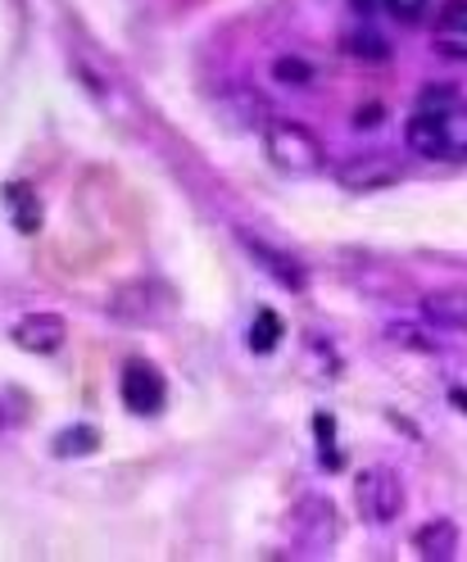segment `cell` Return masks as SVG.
Wrapping results in <instances>:
<instances>
[{
	"mask_svg": "<svg viewBox=\"0 0 467 562\" xmlns=\"http://www.w3.org/2000/svg\"><path fill=\"white\" fill-rule=\"evenodd\" d=\"M354 508L364 521L386 526L404 513V481L394 468H364L354 476Z\"/></svg>",
	"mask_w": 467,
	"mask_h": 562,
	"instance_id": "3",
	"label": "cell"
},
{
	"mask_svg": "<svg viewBox=\"0 0 467 562\" xmlns=\"http://www.w3.org/2000/svg\"><path fill=\"white\" fill-rule=\"evenodd\" d=\"M100 449V431L96 427H64L55 440H51V453L55 459H91V453Z\"/></svg>",
	"mask_w": 467,
	"mask_h": 562,
	"instance_id": "14",
	"label": "cell"
},
{
	"mask_svg": "<svg viewBox=\"0 0 467 562\" xmlns=\"http://www.w3.org/2000/svg\"><path fill=\"white\" fill-rule=\"evenodd\" d=\"M5 204H10V218H14V227H19L23 236H37V232H42V200L32 195V187L10 182V187H5Z\"/></svg>",
	"mask_w": 467,
	"mask_h": 562,
	"instance_id": "13",
	"label": "cell"
},
{
	"mask_svg": "<svg viewBox=\"0 0 467 562\" xmlns=\"http://www.w3.org/2000/svg\"><path fill=\"white\" fill-rule=\"evenodd\" d=\"M10 340L23 349V355H55V349L68 340V323L59 313H23V318L10 327Z\"/></svg>",
	"mask_w": 467,
	"mask_h": 562,
	"instance_id": "6",
	"label": "cell"
},
{
	"mask_svg": "<svg viewBox=\"0 0 467 562\" xmlns=\"http://www.w3.org/2000/svg\"><path fill=\"white\" fill-rule=\"evenodd\" d=\"M381 119H386L381 104H364V110H358V119H354V127H364V132H368V127H377Z\"/></svg>",
	"mask_w": 467,
	"mask_h": 562,
	"instance_id": "21",
	"label": "cell"
},
{
	"mask_svg": "<svg viewBox=\"0 0 467 562\" xmlns=\"http://www.w3.org/2000/svg\"><path fill=\"white\" fill-rule=\"evenodd\" d=\"M273 78L286 82V87H309L313 82V64H304V59H277Z\"/></svg>",
	"mask_w": 467,
	"mask_h": 562,
	"instance_id": "17",
	"label": "cell"
},
{
	"mask_svg": "<svg viewBox=\"0 0 467 562\" xmlns=\"http://www.w3.org/2000/svg\"><path fill=\"white\" fill-rule=\"evenodd\" d=\"M386 10H390V19H400V23H422L426 0H386Z\"/></svg>",
	"mask_w": 467,
	"mask_h": 562,
	"instance_id": "20",
	"label": "cell"
},
{
	"mask_svg": "<svg viewBox=\"0 0 467 562\" xmlns=\"http://www.w3.org/2000/svg\"><path fill=\"white\" fill-rule=\"evenodd\" d=\"M296 536L300 544L309 549H327L336 540V508L327 499H309L300 513H296Z\"/></svg>",
	"mask_w": 467,
	"mask_h": 562,
	"instance_id": "10",
	"label": "cell"
},
{
	"mask_svg": "<svg viewBox=\"0 0 467 562\" xmlns=\"http://www.w3.org/2000/svg\"><path fill=\"white\" fill-rule=\"evenodd\" d=\"M404 178V164L390 159V155H354L336 168V182L341 191H354V195H368V191H386Z\"/></svg>",
	"mask_w": 467,
	"mask_h": 562,
	"instance_id": "4",
	"label": "cell"
},
{
	"mask_svg": "<svg viewBox=\"0 0 467 562\" xmlns=\"http://www.w3.org/2000/svg\"><path fill=\"white\" fill-rule=\"evenodd\" d=\"M458 104H463V95H458L454 82H431V87L418 95V110H422V114H436V119H449Z\"/></svg>",
	"mask_w": 467,
	"mask_h": 562,
	"instance_id": "15",
	"label": "cell"
},
{
	"mask_svg": "<svg viewBox=\"0 0 467 562\" xmlns=\"http://www.w3.org/2000/svg\"><path fill=\"white\" fill-rule=\"evenodd\" d=\"M245 250L259 259V268L268 272V277H277L286 291H304V268L291 259V255H281V250H273V245H264L259 236H245Z\"/></svg>",
	"mask_w": 467,
	"mask_h": 562,
	"instance_id": "12",
	"label": "cell"
},
{
	"mask_svg": "<svg viewBox=\"0 0 467 562\" xmlns=\"http://www.w3.org/2000/svg\"><path fill=\"white\" fill-rule=\"evenodd\" d=\"M110 318L127 323V327H159V323L177 318V291L155 277L127 281V286H119L110 300Z\"/></svg>",
	"mask_w": 467,
	"mask_h": 562,
	"instance_id": "2",
	"label": "cell"
},
{
	"mask_svg": "<svg viewBox=\"0 0 467 562\" xmlns=\"http://www.w3.org/2000/svg\"><path fill=\"white\" fill-rule=\"evenodd\" d=\"M119 391H123V404H127L132 413H141V417H155V413L164 408V400H168L164 376H159L146 359H127V363H123Z\"/></svg>",
	"mask_w": 467,
	"mask_h": 562,
	"instance_id": "5",
	"label": "cell"
},
{
	"mask_svg": "<svg viewBox=\"0 0 467 562\" xmlns=\"http://www.w3.org/2000/svg\"><path fill=\"white\" fill-rule=\"evenodd\" d=\"M445 146L449 150H467V100L445 119Z\"/></svg>",
	"mask_w": 467,
	"mask_h": 562,
	"instance_id": "18",
	"label": "cell"
},
{
	"mask_svg": "<svg viewBox=\"0 0 467 562\" xmlns=\"http://www.w3.org/2000/svg\"><path fill=\"white\" fill-rule=\"evenodd\" d=\"M281 318L273 308H259L255 313V327H249V349H255V355H273V349L281 345Z\"/></svg>",
	"mask_w": 467,
	"mask_h": 562,
	"instance_id": "16",
	"label": "cell"
},
{
	"mask_svg": "<svg viewBox=\"0 0 467 562\" xmlns=\"http://www.w3.org/2000/svg\"><path fill=\"white\" fill-rule=\"evenodd\" d=\"M345 50L349 55H358V59H386L390 50H386V42L381 37H373V32H358V37H349L345 42Z\"/></svg>",
	"mask_w": 467,
	"mask_h": 562,
	"instance_id": "19",
	"label": "cell"
},
{
	"mask_svg": "<svg viewBox=\"0 0 467 562\" xmlns=\"http://www.w3.org/2000/svg\"><path fill=\"white\" fill-rule=\"evenodd\" d=\"M431 46L445 59H467V0H445L436 27H431Z\"/></svg>",
	"mask_w": 467,
	"mask_h": 562,
	"instance_id": "9",
	"label": "cell"
},
{
	"mask_svg": "<svg viewBox=\"0 0 467 562\" xmlns=\"http://www.w3.org/2000/svg\"><path fill=\"white\" fill-rule=\"evenodd\" d=\"M404 140H409V150L422 155V159H445L449 155V146H445V119H436V114L413 110V119L404 127Z\"/></svg>",
	"mask_w": 467,
	"mask_h": 562,
	"instance_id": "11",
	"label": "cell"
},
{
	"mask_svg": "<svg viewBox=\"0 0 467 562\" xmlns=\"http://www.w3.org/2000/svg\"><path fill=\"white\" fill-rule=\"evenodd\" d=\"M458 544H463V531H458L454 517H431V521L418 526V536H413V549L426 562H454Z\"/></svg>",
	"mask_w": 467,
	"mask_h": 562,
	"instance_id": "7",
	"label": "cell"
},
{
	"mask_svg": "<svg viewBox=\"0 0 467 562\" xmlns=\"http://www.w3.org/2000/svg\"><path fill=\"white\" fill-rule=\"evenodd\" d=\"M268 146V164L277 172H286V178H313V172H322V164H327V146H322V136L296 119H281L268 127L264 136Z\"/></svg>",
	"mask_w": 467,
	"mask_h": 562,
	"instance_id": "1",
	"label": "cell"
},
{
	"mask_svg": "<svg viewBox=\"0 0 467 562\" xmlns=\"http://www.w3.org/2000/svg\"><path fill=\"white\" fill-rule=\"evenodd\" d=\"M422 318L441 331H467V286H441L422 295Z\"/></svg>",
	"mask_w": 467,
	"mask_h": 562,
	"instance_id": "8",
	"label": "cell"
},
{
	"mask_svg": "<svg viewBox=\"0 0 467 562\" xmlns=\"http://www.w3.org/2000/svg\"><path fill=\"white\" fill-rule=\"evenodd\" d=\"M349 5H354L358 14H377V10L386 5V0H349Z\"/></svg>",
	"mask_w": 467,
	"mask_h": 562,
	"instance_id": "22",
	"label": "cell"
}]
</instances>
